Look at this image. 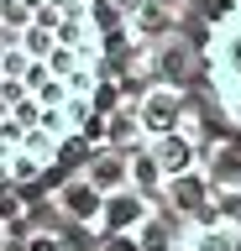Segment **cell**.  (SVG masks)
Wrapping results in <instances>:
<instances>
[{"mask_svg": "<svg viewBox=\"0 0 241 251\" xmlns=\"http://www.w3.org/2000/svg\"><path fill=\"white\" fill-rule=\"evenodd\" d=\"M100 84L95 0H0V188L48 173L89 131Z\"/></svg>", "mask_w": 241, "mask_h": 251, "instance_id": "6da1fadb", "label": "cell"}, {"mask_svg": "<svg viewBox=\"0 0 241 251\" xmlns=\"http://www.w3.org/2000/svg\"><path fill=\"white\" fill-rule=\"evenodd\" d=\"M199 68H205V89L220 121L241 131V0H225L210 16L205 42H199Z\"/></svg>", "mask_w": 241, "mask_h": 251, "instance_id": "7a4b0ae2", "label": "cell"}, {"mask_svg": "<svg viewBox=\"0 0 241 251\" xmlns=\"http://www.w3.org/2000/svg\"><path fill=\"white\" fill-rule=\"evenodd\" d=\"M184 110H189V100H184L178 84H152V89H142V100H136V110H131V121H136V131H142L147 141H152V136L178 131Z\"/></svg>", "mask_w": 241, "mask_h": 251, "instance_id": "3957f363", "label": "cell"}, {"mask_svg": "<svg viewBox=\"0 0 241 251\" xmlns=\"http://www.w3.org/2000/svg\"><path fill=\"white\" fill-rule=\"evenodd\" d=\"M147 220H152V199L126 183V188H115V194L100 199V225H95V230L100 235H136Z\"/></svg>", "mask_w": 241, "mask_h": 251, "instance_id": "277c9868", "label": "cell"}, {"mask_svg": "<svg viewBox=\"0 0 241 251\" xmlns=\"http://www.w3.org/2000/svg\"><path fill=\"white\" fill-rule=\"evenodd\" d=\"M147 157L158 162L162 183H173V178H184V173H199V147H194L184 131H168V136H152L147 141Z\"/></svg>", "mask_w": 241, "mask_h": 251, "instance_id": "5b68a950", "label": "cell"}, {"mask_svg": "<svg viewBox=\"0 0 241 251\" xmlns=\"http://www.w3.org/2000/svg\"><path fill=\"white\" fill-rule=\"evenodd\" d=\"M189 251H241V220L236 215H210V220H194L189 230L178 235Z\"/></svg>", "mask_w": 241, "mask_h": 251, "instance_id": "8992f818", "label": "cell"}, {"mask_svg": "<svg viewBox=\"0 0 241 251\" xmlns=\"http://www.w3.org/2000/svg\"><path fill=\"white\" fill-rule=\"evenodd\" d=\"M100 199H105V194H100V188H89L84 178H68V183L53 194V204H58L74 225H84V230H95V225H100Z\"/></svg>", "mask_w": 241, "mask_h": 251, "instance_id": "52a82bcc", "label": "cell"}, {"mask_svg": "<svg viewBox=\"0 0 241 251\" xmlns=\"http://www.w3.org/2000/svg\"><path fill=\"white\" fill-rule=\"evenodd\" d=\"M89 188H100V194H115V188H126L131 183V173H126V157L121 152H95L89 157V168L79 173Z\"/></svg>", "mask_w": 241, "mask_h": 251, "instance_id": "ba28073f", "label": "cell"}, {"mask_svg": "<svg viewBox=\"0 0 241 251\" xmlns=\"http://www.w3.org/2000/svg\"><path fill=\"white\" fill-rule=\"evenodd\" d=\"M210 183H241V147L236 141H220L210 147V168H199Z\"/></svg>", "mask_w": 241, "mask_h": 251, "instance_id": "9c48e42d", "label": "cell"}, {"mask_svg": "<svg viewBox=\"0 0 241 251\" xmlns=\"http://www.w3.org/2000/svg\"><path fill=\"white\" fill-rule=\"evenodd\" d=\"M168 188V199L178 204V209H205V199H210V178L205 173H184V178H173V183H162Z\"/></svg>", "mask_w": 241, "mask_h": 251, "instance_id": "30bf717a", "label": "cell"}, {"mask_svg": "<svg viewBox=\"0 0 241 251\" xmlns=\"http://www.w3.org/2000/svg\"><path fill=\"white\" fill-rule=\"evenodd\" d=\"M126 173H131V188H136V194H147V199H152V188H162V173H158V162L147 157V147L126 157Z\"/></svg>", "mask_w": 241, "mask_h": 251, "instance_id": "8fae6325", "label": "cell"}, {"mask_svg": "<svg viewBox=\"0 0 241 251\" xmlns=\"http://www.w3.org/2000/svg\"><path fill=\"white\" fill-rule=\"evenodd\" d=\"M100 251H142V246H136V235H105Z\"/></svg>", "mask_w": 241, "mask_h": 251, "instance_id": "7c38bea8", "label": "cell"}, {"mask_svg": "<svg viewBox=\"0 0 241 251\" xmlns=\"http://www.w3.org/2000/svg\"><path fill=\"white\" fill-rule=\"evenodd\" d=\"M27 251H63V241H58V235H32Z\"/></svg>", "mask_w": 241, "mask_h": 251, "instance_id": "4fadbf2b", "label": "cell"}, {"mask_svg": "<svg viewBox=\"0 0 241 251\" xmlns=\"http://www.w3.org/2000/svg\"><path fill=\"white\" fill-rule=\"evenodd\" d=\"M168 251H189V246H184V241H173V246H168Z\"/></svg>", "mask_w": 241, "mask_h": 251, "instance_id": "5bb4252c", "label": "cell"}]
</instances>
